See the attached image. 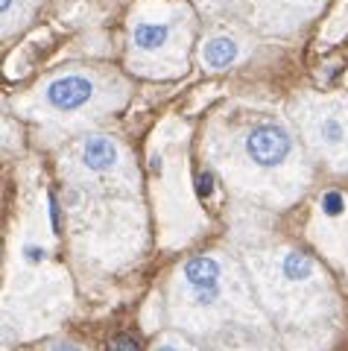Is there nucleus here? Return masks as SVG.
Masks as SVG:
<instances>
[{"mask_svg": "<svg viewBox=\"0 0 348 351\" xmlns=\"http://www.w3.org/2000/svg\"><path fill=\"white\" fill-rule=\"evenodd\" d=\"M53 351H82V348H76L73 343H59V346H53Z\"/></svg>", "mask_w": 348, "mask_h": 351, "instance_id": "nucleus-11", "label": "nucleus"}, {"mask_svg": "<svg viewBox=\"0 0 348 351\" xmlns=\"http://www.w3.org/2000/svg\"><path fill=\"white\" fill-rule=\"evenodd\" d=\"M290 152H293V138L278 123H258L246 135V156L264 170L281 167L290 158Z\"/></svg>", "mask_w": 348, "mask_h": 351, "instance_id": "nucleus-1", "label": "nucleus"}, {"mask_svg": "<svg viewBox=\"0 0 348 351\" xmlns=\"http://www.w3.org/2000/svg\"><path fill=\"white\" fill-rule=\"evenodd\" d=\"M167 27L164 24H138L135 27V44L140 50H158L167 41Z\"/></svg>", "mask_w": 348, "mask_h": 351, "instance_id": "nucleus-6", "label": "nucleus"}, {"mask_svg": "<svg viewBox=\"0 0 348 351\" xmlns=\"http://www.w3.org/2000/svg\"><path fill=\"white\" fill-rule=\"evenodd\" d=\"M202 59L211 64V68H225L228 62L237 59V44L232 38H214L205 44L202 50Z\"/></svg>", "mask_w": 348, "mask_h": 351, "instance_id": "nucleus-5", "label": "nucleus"}, {"mask_svg": "<svg viewBox=\"0 0 348 351\" xmlns=\"http://www.w3.org/2000/svg\"><path fill=\"white\" fill-rule=\"evenodd\" d=\"M322 208H325V214H328V217H336V214H343L345 199L340 193H325L322 196Z\"/></svg>", "mask_w": 348, "mask_h": 351, "instance_id": "nucleus-8", "label": "nucleus"}, {"mask_svg": "<svg viewBox=\"0 0 348 351\" xmlns=\"http://www.w3.org/2000/svg\"><path fill=\"white\" fill-rule=\"evenodd\" d=\"M117 164V147L108 138L97 135L82 144V167L91 173H108Z\"/></svg>", "mask_w": 348, "mask_h": 351, "instance_id": "nucleus-3", "label": "nucleus"}, {"mask_svg": "<svg viewBox=\"0 0 348 351\" xmlns=\"http://www.w3.org/2000/svg\"><path fill=\"white\" fill-rule=\"evenodd\" d=\"M319 138H322L328 147L343 144V138H345V126H343L336 117H325V120H322V126H319Z\"/></svg>", "mask_w": 348, "mask_h": 351, "instance_id": "nucleus-7", "label": "nucleus"}, {"mask_svg": "<svg viewBox=\"0 0 348 351\" xmlns=\"http://www.w3.org/2000/svg\"><path fill=\"white\" fill-rule=\"evenodd\" d=\"M94 97V85L85 76H62V80L50 82L45 91V100L56 108V112H76Z\"/></svg>", "mask_w": 348, "mask_h": 351, "instance_id": "nucleus-2", "label": "nucleus"}, {"mask_svg": "<svg viewBox=\"0 0 348 351\" xmlns=\"http://www.w3.org/2000/svg\"><path fill=\"white\" fill-rule=\"evenodd\" d=\"M12 3H15V0H0V6H3V12H6V9L12 6Z\"/></svg>", "mask_w": 348, "mask_h": 351, "instance_id": "nucleus-12", "label": "nucleus"}, {"mask_svg": "<svg viewBox=\"0 0 348 351\" xmlns=\"http://www.w3.org/2000/svg\"><path fill=\"white\" fill-rule=\"evenodd\" d=\"M281 276L293 284L308 281L313 278V261L308 255H301V252H290V255L281 258Z\"/></svg>", "mask_w": 348, "mask_h": 351, "instance_id": "nucleus-4", "label": "nucleus"}, {"mask_svg": "<svg viewBox=\"0 0 348 351\" xmlns=\"http://www.w3.org/2000/svg\"><path fill=\"white\" fill-rule=\"evenodd\" d=\"M199 193H202V196H208V193H211V176H208V173H202V176H199Z\"/></svg>", "mask_w": 348, "mask_h": 351, "instance_id": "nucleus-9", "label": "nucleus"}, {"mask_svg": "<svg viewBox=\"0 0 348 351\" xmlns=\"http://www.w3.org/2000/svg\"><path fill=\"white\" fill-rule=\"evenodd\" d=\"M156 351H188V348H184V346H176V343H161Z\"/></svg>", "mask_w": 348, "mask_h": 351, "instance_id": "nucleus-10", "label": "nucleus"}]
</instances>
